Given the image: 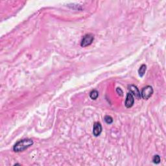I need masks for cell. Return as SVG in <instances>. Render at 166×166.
Returning <instances> with one entry per match:
<instances>
[{"mask_svg":"<svg viewBox=\"0 0 166 166\" xmlns=\"http://www.w3.org/2000/svg\"><path fill=\"white\" fill-rule=\"evenodd\" d=\"M33 145V141L31 139H24L18 142L13 147L14 151L16 152H22Z\"/></svg>","mask_w":166,"mask_h":166,"instance_id":"cell-1","label":"cell"},{"mask_svg":"<svg viewBox=\"0 0 166 166\" xmlns=\"http://www.w3.org/2000/svg\"><path fill=\"white\" fill-rule=\"evenodd\" d=\"M104 120H105V121L107 124L110 125V124L113 123V119H112V118L111 116H110V115H106V116L105 117Z\"/></svg>","mask_w":166,"mask_h":166,"instance_id":"cell-10","label":"cell"},{"mask_svg":"<svg viewBox=\"0 0 166 166\" xmlns=\"http://www.w3.org/2000/svg\"><path fill=\"white\" fill-rule=\"evenodd\" d=\"M146 70H147V66L145 64H142V66H141L140 68H139V70H138L139 76L141 77H143L144 75H145Z\"/></svg>","mask_w":166,"mask_h":166,"instance_id":"cell-7","label":"cell"},{"mask_svg":"<svg viewBox=\"0 0 166 166\" xmlns=\"http://www.w3.org/2000/svg\"><path fill=\"white\" fill-rule=\"evenodd\" d=\"M102 132V125L99 122H95L93 125V134L95 137L99 136Z\"/></svg>","mask_w":166,"mask_h":166,"instance_id":"cell-5","label":"cell"},{"mask_svg":"<svg viewBox=\"0 0 166 166\" xmlns=\"http://www.w3.org/2000/svg\"><path fill=\"white\" fill-rule=\"evenodd\" d=\"M134 96L131 94L130 92L128 93L127 97H126V100H125V106H126V107L128 108L132 107L134 105Z\"/></svg>","mask_w":166,"mask_h":166,"instance_id":"cell-6","label":"cell"},{"mask_svg":"<svg viewBox=\"0 0 166 166\" xmlns=\"http://www.w3.org/2000/svg\"><path fill=\"white\" fill-rule=\"evenodd\" d=\"M116 92L118 93L119 95H120V96H123V91H122V90L120 88H117Z\"/></svg>","mask_w":166,"mask_h":166,"instance_id":"cell-11","label":"cell"},{"mask_svg":"<svg viewBox=\"0 0 166 166\" xmlns=\"http://www.w3.org/2000/svg\"><path fill=\"white\" fill-rule=\"evenodd\" d=\"M153 89L151 86H147L144 87L141 92V97L144 99H148L152 96L153 93Z\"/></svg>","mask_w":166,"mask_h":166,"instance_id":"cell-2","label":"cell"},{"mask_svg":"<svg viewBox=\"0 0 166 166\" xmlns=\"http://www.w3.org/2000/svg\"><path fill=\"white\" fill-rule=\"evenodd\" d=\"M98 96H99V92L98 91L96 90H93L92 91H91L90 93V98L93 100H95L98 98Z\"/></svg>","mask_w":166,"mask_h":166,"instance_id":"cell-8","label":"cell"},{"mask_svg":"<svg viewBox=\"0 0 166 166\" xmlns=\"http://www.w3.org/2000/svg\"><path fill=\"white\" fill-rule=\"evenodd\" d=\"M93 40H94V37H93L92 34H86L82 39V41H81V46L82 47H86L88 46H90V44H92Z\"/></svg>","mask_w":166,"mask_h":166,"instance_id":"cell-3","label":"cell"},{"mask_svg":"<svg viewBox=\"0 0 166 166\" xmlns=\"http://www.w3.org/2000/svg\"><path fill=\"white\" fill-rule=\"evenodd\" d=\"M160 161H161L160 156L158 155H155L154 157H153V158H152V162H153V163H154V164H160Z\"/></svg>","mask_w":166,"mask_h":166,"instance_id":"cell-9","label":"cell"},{"mask_svg":"<svg viewBox=\"0 0 166 166\" xmlns=\"http://www.w3.org/2000/svg\"><path fill=\"white\" fill-rule=\"evenodd\" d=\"M128 90L130 91V93L132 94L134 97H135V98H136L137 99H141V93L139 91L138 88L137 86H136L135 85H131L128 86Z\"/></svg>","mask_w":166,"mask_h":166,"instance_id":"cell-4","label":"cell"}]
</instances>
